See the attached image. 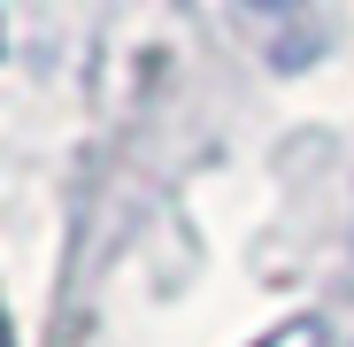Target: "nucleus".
I'll return each mask as SVG.
<instances>
[{
	"label": "nucleus",
	"mask_w": 354,
	"mask_h": 347,
	"mask_svg": "<svg viewBox=\"0 0 354 347\" xmlns=\"http://www.w3.org/2000/svg\"><path fill=\"white\" fill-rule=\"evenodd\" d=\"M254 347H331V332H324L316 317H292V324H277V332H262Z\"/></svg>",
	"instance_id": "1"
},
{
	"label": "nucleus",
	"mask_w": 354,
	"mask_h": 347,
	"mask_svg": "<svg viewBox=\"0 0 354 347\" xmlns=\"http://www.w3.org/2000/svg\"><path fill=\"white\" fill-rule=\"evenodd\" d=\"M0 347H8V324H0Z\"/></svg>",
	"instance_id": "2"
}]
</instances>
